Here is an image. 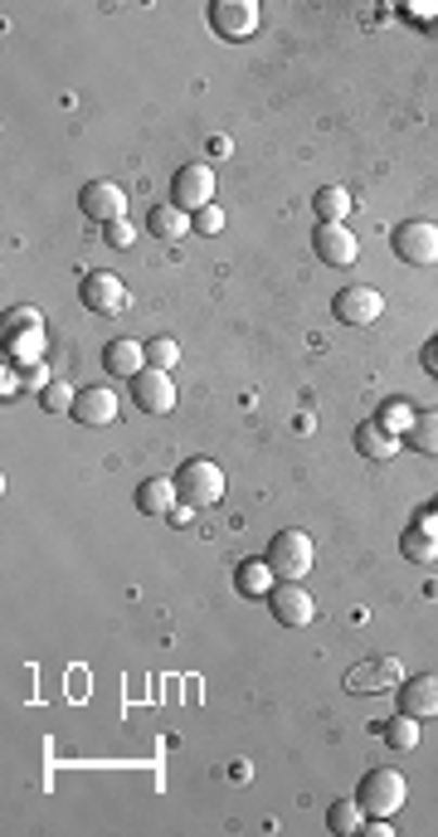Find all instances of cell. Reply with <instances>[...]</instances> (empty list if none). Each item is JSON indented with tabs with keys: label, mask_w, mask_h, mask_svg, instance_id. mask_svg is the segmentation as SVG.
<instances>
[{
	"label": "cell",
	"mask_w": 438,
	"mask_h": 837,
	"mask_svg": "<svg viewBox=\"0 0 438 837\" xmlns=\"http://www.w3.org/2000/svg\"><path fill=\"white\" fill-rule=\"evenodd\" d=\"M326 828H332L336 837H356V833H365V809H361V799H336L332 809H326Z\"/></svg>",
	"instance_id": "obj_21"
},
{
	"label": "cell",
	"mask_w": 438,
	"mask_h": 837,
	"mask_svg": "<svg viewBox=\"0 0 438 837\" xmlns=\"http://www.w3.org/2000/svg\"><path fill=\"white\" fill-rule=\"evenodd\" d=\"M268 609H273V619L283 623V629H307V623L317 619L312 594H307L297 580H278L273 589H268Z\"/></svg>",
	"instance_id": "obj_5"
},
{
	"label": "cell",
	"mask_w": 438,
	"mask_h": 837,
	"mask_svg": "<svg viewBox=\"0 0 438 837\" xmlns=\"http://www.w3.org/2000/svg\"><path fill=\"white\" fill-rule=\"evenodd\" d=\"M68 419H78V423H93V429H103V423H113L117 419V395L107 385H88V390H78V400H74V415Z\"/></svg>",
	"instance_id": "obj_14"
},
{
	"label": "cell",
	"mask_w": 438,
	"mask_h": 837,
	"mask_svg": "<svg viewBox=\"0 0 438 837\" xmlns=\"http://www.w3.org/2000/svg\"><path fill=\"white\" fill-rule=\"evenodd\" d=\"M361 809L365 819H395V813L404 809V799H410V784H404L400 770H371L361 779Z\"/></svg>",
	"instance_id": "obj_2"
},
{
	"label": "cell",
	"mask_w": 438,
	"mask_h": 837,
	"mask_svg": "<svg viewBox=\"0 0 438 837\" xmlns=\"http://www.w3.org/2000/svg\"><path fill=\"white\" fill-rule=\"evenodd\" d=\"M74 400H78V390L68 385V380H49V385L39 390V405H44L49 415H74Z\"/></svg>",
	"instance_id": "obj_26"
},
{
	"label": "cell",
	"mask_w": 438,
	"mask_h": 837,
	"mask_svg": "<svg viewBox=\"0 0 438 837\" xmlns=\"http://www.w3.org/2000/svg\"><path fill=\"white\" fill-rule=\"evenodd\" d=\"M171 205H181V210H205V205H215V170L205 166V161H191V166H181L176 170V180H171Z\"/></svg>",
	"instance_id": "obj_6"
},
{
	"label": "cell",
	"mask_w": 438,
	"mask_h": 837,
	"mask_svg": "<svg viewBox=\"0 0 438 837\" xmlns=\"http://www.w3.org/2000/svg\"><path fill=\"white\" fill-rule=\"evenodd\" d=\"M78 297H83V307L98 312V317H113V312L127 307V288L113 274H88L78 282Z\"/></svg>",
	"instance_id": "obj_13"
},
{
	"label": "cell",
	"mask_w": 438,
	"mask_h": 837,
	"mask_svg": "<svg viewBox=\"0 0 438 837\" xmlns=\"http://www.w3.org/2000/svg\"><path fill=\"white\" fill-rule=\"evenodd\" d=\"M278 584V574H273V565L268 560H244L239 565V589L244 594H258V599H268V589Z\"/></svg>",
	"instance_id": "obj_24"
},
{
	"label": "cell",
	"mask_w": 438,
	"mask_h": 837,
	"mask_svg": "<svg viewBox=\"0 0 438 837\" xmlns=\"http://www.w3.org/2000/svg\"><path fill=\"white\" fill-rule=\"evenodd\" d=\"M176 507H181L176 478H146L142 487H137V511H142V517H171Z\"/></svg>",
	"instance_id": "obj_15"
},
{
	"label": "cell",
	"mask_w": 438,
	"mask_h": 837,
	"mask_svg": "<svg viewBox=\"0 0 438 837\" xmlns=\"http://www.w3.org/2000/svg\"><path fill=\"white\" fill-rule=\"evenodd\" d=\"M39 341H44V331H25V337H10V356L15 360H39Z\"/></svg>",
	"instance_id": "obj_31"
},
{
	"label": "cell",
	"mask_w": 438,
	"mask_h": 837,
	"mask_svg": "<svg viewBox=\"0 0 438 837\" xmlns=\"http://www.w3.org/2000/svg\"><path fill=\"white\" fill-rule=\"evenodd\" d=\"M332 312H336V321H346V327H371V321H381L385 297H381V288H365V282H351V288H342V292H336Z\"/></svg>",
	"instance_id": "obj_7"
},
{
	"label": "cell",
	"mask_w": 438,
	"mask_h": 837,
	"mask_svg": "<svg viewBox=\"0 0 438 837\" xmlns=\"http://www.w3.org/2000/svg\"><path fill=\"white\" fill-rule=\"evenodd\" d=\"M176 360H181V346H176V337L146 341V366H152V370H171Z\"/></svg>",
	"instance_id": "obj_28"
},
{
	"label": "cell",
	"mask_w": 438,
	"mask_h": 837,
	"mask_svg": "<svg viewBox=\"0 0 438 837\" xmlns=\"http://www.w3.org/2000/svg\"><path fill=\"white\" fill-rule=\"evenodd\" d=\"M103 370L107 376H117V380H132V376H142L146 370V341H107V351H103Z\"/></svg>",
	"instance_id": "obj_16"
},
{
	"label": "cell",
	"mask_w": 438,
	"mask_h": 837,
	"mask_svg": "<svg viewBox=\"0 0 438 837\" xmlns=\"http://www.w3.org/2000/svg\"><path fill=\"white\" fill-rule=\"evenodd\" d=\"M268 565H273L278 580H302V574H312L317 565V546L307 531H278L273 541H268Z\"/></svg>",
	"instance_id": "obj_3"
},
{
	"label": "cell",
	"mask_w": 438,
	"mask_h": 837,
	"mask_svg": "<svg viewBox=\"0 0 438 837\" xmlns=\"http://www.w3.org/2000/svg\"><path fill=\"white\" fill-rule=\"evenodd\" d=\"M410 448L424 453V458H438V409H424L410 429Z\"/></svg>",
	"instance_id": "obj_25"
},
{
	"label": "cell",
	"mask_w": 438,
	"mask_h": 837,
	"mask_svg": "<svg viewBox=\"0 0 438 837\" xmlns=\"http://www.w3.org/2000/svg\"><path fill=\"white\" fill-rule=\"evenodd\" d=\"M25 331H44V317H39L35 307H15L5 317V341L10 337H25Z\"/></svg>",
	"instance_id": "obj_29"
},
{
	"label": "cell",
	"mask_w": 438,
	"mask_h": 837,
	"mask_svg": "<svg viewBox=\"0 0 438 837\" xmlns=\"http://www.w3.org/2000/svg\"><path fill=\"white\" fill-rule=\"evenodd\" d=\"M103 239H107V249H132L137 244V225L132 219H113V225L103 229Z\"/></svg>",
	"instance_id": "obj_30"
},
{
	"label": "cell",
	"mask_w": 438,
	"mask_h": 837,
	"mask_svg": "<svg viewBox=\"0 0 438 837\" xmlns=\"http://www.w3.org/2000/svg\"><path fill=\"white\" fill-rule=\"evenodd\" d=\"M132 405L142 409V415H171L176 409V380H171V370H152L146 366L142 376H132Z\"/></svg>",
	"instance_id": "obj_8"
},
{
	"label": "cell",
	"mask_w": 438,
	"mask_h": 837,
	"mask_svg": "<svg viewBox=\"0 0 438 837\" xmlns=\"http://www.w3.org/2000/svg\"><path fill=\"white\" fill-rule=\"evenodd\" d=\"M414 419H420V409H414L410 400H385L381 415H375V423H381L385 433H395V439H410Z\"/></svg>",
	"instance_id": "obj_23"
},
{
	"label": "cell",
	"mask_w": 438,
	"mask_h": 837,
	"mask_svg": "<svg viewBox=\"0 0 438 837\" xmlns=\"http://www.w3.org/2000/svg\"><path fill=\"white\" fill-rule=\"evenodd\" d=\"M312 210H317L322 225H342V219L351 215V190L346 186H322L317 190V200H312Z\"/></svg>",
	"instance_id": "obj_22"
},
{
	"label": "cell",
	"mask_w": 438,
	"mask_h": 837,
	"mask_svg": "<svg viewBox=\"0 0 438 837\" xmlns=\"http://www.w3.org/2000/svg\"><path fill=\"white\" fill-rule=\"evenodd\" d=\"M400 443L404 439H395V433H385L381 423H361L356 429V448H361V458H375V462H390V458H400Z\"/></svg>",
	"instance_id": "obj_19"
},
{
	"label": "cell",
	"mask_w": 438,
	"mask_h": 837,
	"mask_svg": "<svg viewBox=\"0 0 438 837\" xmlns=\"http://www.w3.org/2000/svg\"><path fill=\"white\" fill-rule=\"evenodd\" d=\"M404 556H410L414 565H429V560H438V521L434 517H420L410 531H404Z\"/></svg>",
	"instance_id": "obj_20"
},
{
	"label": "cell",
	"mask_w": 438,
	"mask_h": 837,
	"mask_svg": "<svg viewBox=\"0 0 438 837\" xmlns=\"http://www.w3.org/2000/svg\"><path fill=\"white\" fill-rule=\"evenodd\" d=\"M176 487H181V502L195 511L215 507V502H224V472H219V462L210 458H185L181 472H176Z\"/></svg>",
	"instance_id": "obj_1"
},
{
	"label": "cell",
	"mask_w": 438,
	"mask_h": 837,
	"mask_svg": "<svg viewBox=\"0 0 438 837\" xmlns=\"http://www.w3.org/2000/svg\"><path fill=\"white\" fill-rule=\"evenodd\" d=\"M146 229H152L156 239H166V244H176V239H185L195 229V215L181 205H156L152 215H146Z\"/></svg>",
	"instance_id": "obj_18"
},
{
	"label": "cell",
	"mask_w": 438,
	"mask_h": 837,
	"mask_svg": "<svg viewBox=\"0 0 438 837\" xmlns=\"http://www.w3.org/2000/svg\"><path fill=\"white\" fill-rule=\"evenodd\" d=\"M395 254H400V264H414V268H429L438 264V225L434 219H404L400 229H395Z\"/></svg>",
	"instance_id": "obj_4"
},
{
	"label": "cell",
	"mask_w": 438,
	"mask_h": 837,
	"mask_svg": "<svg viewBox=\"0 0 438 837\" xmlns=\"http://www.w3.org/2000/svg\"><path fill=\"white\" fill-rule=\"evenodd\" d=\"M219 229H224V210L219 205L195 210V234H219Z\"/></svg>",
	"instance_id": "obj_32"
},
{
	"label": "cell",
	"mask_w": 438,
	"mask_h": 837,
	"mask_svg": "<svg viewBox=\"0 0 438 837\" xmlns=\"http://www.w3.org/2000/svg\"><path fill=\"white\" fill-rule=\"evenodd\" d=\"M424 366H429V370H434V376H438V341H434V346H429V351H424Z\"/></svg>",
	"instance_id": "obj_33"
},
{
	"label": "cell",
	"mask_w": 438,
	"mask_h": 837,
	"mask_svg": "<svg viewBox=\"0 0 438 837\" xmlns=\"http://www.w3.org/2000/svg\"><path fill=\"white\" fill-rule=\"evenodd\" d=\"M210 29L219 39H254L258 35V5L254 0H215L210 5Z\"/></svg>",
	"instance_id": "obj_9"
},
{
	"label": "cell",
	"mask_w": 438,
	"mask_h": 837,
	"mask_svg": "<svg viewBox=\"0 0 438 837\" xmlns=\"http://www.w3.org/2000/svg\"><path fill=\"white\" fill-rule=\"evenodd\" d=\"M400 711L420 715V721L438 715V672H424V677L404 682V687H400Z\"/></svg>",
	"instance_id": "obj_17"
},
{
	"label": "cell",
	"mask_w": 438,
	"mask_h": 837,
	"mask_svg": "<svg viewBox=\"0 0 438 837\" xmlns=\"http://www.w3.org/2000/svg\"><path fill=\"white\" fill-rule=\"evenodd\" d=\"M312 249H317V258H322L326 268H351L356 254H361V239H356L346 225H317Z\"/></svg>",
	"instance_id": "obj_12"
},
{
	"label": "cell",
	"mask_w": 438,
	"mask_h": 837,
	"mask_svg": "<svg viewBox=\"0 0 438 837\" xmlns=\"http://www.w3.org/2000/svg\"><path fill=\"white\" fill-rule=\"evenodd\" d=\"M429 35H438V15H434V20H429Z\"/></svg>",
	"instance_id": "obj_34"
},
{
	"label": "cell",
	"mask_w": 438,
	"mask_h": 837,
	"mask_svg": "<svg viewBox=\"0 0 438 837\" xmlns=\"http://www.w3.org/2000/svg\"><path fill=\"white\" fill-rule=\"evenodd\" d=\"M400 682H404V672L395 658H371L346 672V692H356V697H381V692H395Z\"/></svg>",
	"instance_id": "obj_10"
},
{
	"label": "cell",
	"mask_w": 438,
	"mask_h": 837,
	"mask_svg": "<svg viewBox=\"0 0 438 837\" xmlns=\"http://www.w3.org/2000/svg\"><path fill=\"white\" fill-rule=\"evenodd\" d=\"M429 517H434V521H438V502H434V511H429Z\"/></svg>",
	"instance_id": "obj_35"
},
{
	"label": "cell",
	"mask_w": 438,
	"mask_h": 837,
	"mask_svg": "<svg viewBox=\"0 0 438 837\" xmlns=\"http://www.w3.org/2000/svg\"><path fill=\"white\" fill-rule=\"evenodd\" d=\"M78 210H83L88 219H98V225L127 219V190L117 186V180H93V186H83V195H78Z\"/></svg>",
	"instance_id": "obj_11"
},
{
	"label": "cell",
	"mask_w": 438,
	"mask_h": 837,
	"mask_svg": "<svg viewBox=\"0 0 438 837\" xmlns=\"http://www.w3.org/2000/svg\"><path fill=\"white\" fill-rule=\"evenodd\" d=\"M385 740H390L395 750H414V745H420V715L400 711L390 725H385Z\"/></svg>",
	"instance_id": "obj_27"
}]
</instances>
